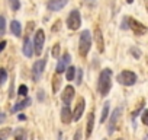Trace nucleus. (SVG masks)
Segmentation results:
<instances>
[{
	"instance_id": "obj_1",
	"label": "nucleus",
	"mask_w": 148,
	"mask_h": 140,
	"mask_svg": "<svg viewBox=\"0 0 148 140\" xmlns=\"http://www.w3.org/2000/svg\"><path fill=\"white\" fill-rule=\"evenodd\" d=\"M112 70L110 69H105L102 70V73L99 76V83H97V89L100 92L102 96H106L112 88Z\"/></svg>"
},
{
	"instance_id": "obj_2",
	"label": "nucleus",
	"mask_w": 148,
	"mask_h": 140,
	"mask_svg": "<svg viewBox=\"0 0 148 140\" xmlns=\"http://www.w3.org/2000/svg\"><path fill=\"white\" fill-rule=\"evenodd\" d=\"M90 47H92V35L90 32L86 29L82 32L80 35V41H79V53L82 57H86L90 51Z\"/></svg>"
},
{
	"instance_id": "obj_3",
	"label": "nucleus",
	"mask_w": 148,
	"mask_h": 140,
	"mask_svg": "<svg viewBox=\"0 0 148 140\" xmlns=\"http://www.w3.org/2000/svg\"><path fill=\"white\" fill-rule=\"evenodd\" d=\"M118 82L123 86H132L135 82H136V75L134 72H131V70H123V72H121L118 75Z\"/></svg>"
},
{
	"instance_id": "obj_4",
	"label": "nucleus",
	"mask_w": 148,
	"mask_h": 140,
	"mask_svg": "<svg viewBox=\"0 0 148 140\" xmlns=\"http://www.w3.org/2000/svg\"><path fill=\"white\" fill-rule=\"evenodd\" d=\"M82 25V18H80V13L79 10H73L70 12L68 18H67V26L71 29V31H77Z\"/></svg>"
},
{
	"instance_id": "obj_5",
	"label": "nucleus",
	"mask_w": 148,
	"mask_h": 140,
	"mask_svg": "<svg viewBox=\"0 0 148 140\" xmlns=\"http://www.w3.org/2000/svg\"><path fill=\"white\" fill-rule=\"evenodd\" d=\"M44 41H45V34L42 29H38L34 38V48H35V54L41 55L42 53V47H44Z\"/></svg>"
},
{
	"instance_id": "obj_6",
	"label": "nucleus",
	"mask_w": 148,
	"mask_h": 140,
	"mask_svg": "<svg viewBox=\"0 0 148 140\" xmlns=\"http://www.w3.org/2000/svg\"><path fill=\"white\" fill-rule=\"evenodd\" d=\"M45 64H47L45 60H38V61H35V64H34V67H32V78H34L35 82L41 79V76H42V73H44V69H45Z\"/></svg>"
},
{
	"instance_id": "obj_7",
	"label": "nucleus",
	"mask_w": 148,
	"mask_h": 140,
	"mask_svg": "<svg viewBox=\"0 0 148 140\" xmlns=\"http://www.w3.org/2000/svg\"><path fill=\"white\" fill-rule=\"evenodd\" d=\"M70 61H71V55L68 53H65L57 63V73H62V72H67V69L70 66Z\"/></svg>"
},
{
	"instance_id": "obj_8",
	"label": "nucleus",
	"mask_w": 148,
	"mask_h": 140,
	"mask_svg": "<svg viewBox=\"0 0 148 140\" xmlns=\"http://www.w3.org/2000/svg\"><path fill=\"white\" fill-rule=\"evenodd\" d=\"M128 21H129V28L134 31L135 35H144V34H147V28L141 22H138V21H135L132 18H128Z\"/></svg>"
},
{
	"instance_id": "obj_9",
	"label": "nucleus",
	"mask_w": 148,
	"mask_h": 140,
	"mask_svg": "<svg viewBox=\"0 0 148 140\" xmlns=\"http://www.w3.org/2000/svg\"><path fill=\"white\" fill-rule=\"evenodd\" d=\"M121 114H122V108H121V107L113 111V114H112V117H110V121H109V127H108V133H109V134H112V133L115 131V125L118 124V120L121 118Z\"/></svg>"
},
{
	"instance_id": "obj_10",
	"label": "nucleus",
	"mask_w": 148,
	"mask_h": 140,
	"mask_svg": "<svg viewBox=\"0 0 148 140\" xmlns=\"http://www.w3.org/2000/svg\"><path fill=\"white\" fill-rule=\"evenodd\" d=\"M84 108H86V101H84V98H80V99L77 101L76 110H74V112H73L74 121H79V120L82 118V115H83V112H84Z\"/></svg>"
},
{
	"instance_id": "obj_11",
	"label": "nucleus",
	"mask_w": 148,
	"mask_h": 140,
	"mask_svg": "<svg viewBox=\"0 0 148 140\" xmlns=\"http://www.w3.org/2000/svg\"><path fill=\"white\" fill-rule=\"evenodd\" d=\"M67 3H68V0H49L48 5H47V8H48L51 12H58V10H61Z\"/></svg>"
},
{
	"instance_id": "obj_12",
	"label": "nucleus",
	"mask_w": 148,
	"mask_h": 140,
	"mask_svg": "<svg viewBox=\"0 0 148 140\" xmlns=\"http://www.w3.org/2000/svg\"><path fill=\"white\" fill-rule=\"evenodd\" d=\"M74 88L73 86H65L64 88V92H62V95H61V99H62V102L65 104V105H70V102L73 101V98H74Z\"/></svg>"
},
{
	"instance_id": "obj_13",
	"label": "nucleus",
	"mask_w": 148,
	"mask_h": 140,
	"mask_svg": "<svg viewBox=\"0 0 148 140\" xmlns=\"http://www.w3.org/2000/svg\"><path fill=\"white\" fill-rule=\"evenodd\" d=\"M73 120H74V115H73L70 107H68V105H64L62 110H61V121H62L64 124H70Z\"/></svg>"
},
{
	"instance_id": "obj_14",
	"label": "nucleus",
	"mask_w": 148,
	"mask_h": 140,
	"mask_svg": "<svg viewBox=\"0 0 148 140\" xmlns=\"http://www.w3.org/2000/svg\"><path fill=\"white\" fill-rule=\"evenodd\" d=\"M95 41H96V45H97V51L103 53L105 51V42H103V35H102L100 28L95 29Z\"/></svg>"
},
{
	"instance_id": "obj_15",
	"label": "nucleus",
	"mask_w": 148,
	"mask_h": 140,
	"mask_svg": "<svg viewBox=\"0 0 148 140\" xmlns=\"http://www.w3.org/2000/svg\"><path fill=\"white\" fill-rule=\"evenodd\" d=\"M93 128H95V112L92 111L89 115H87V127H86V139H89L93 133Z\"/></svg>"
},
{
	"instance_id": "obj_16",
	"label": "nucleus",
	"mask_w": 148,
	"mask_h": 140,
	"mask_svg": "<svg viewBox=\"0 0 148 140\" xmlns=\"http://www.w3.org/2000/svg\"><path fill=\"white\" fill-rule=\"evenodd\" d=\"M22 51H23V54H25L26 57H31V55L34 54L35 48H34V44L31 42V40H29V38H26V40H25L23 47H22Z\"/></svg>"
},
{
	"instance_id": "obj_17",
	"label": "nucleus",
	"mask_w": 148,
	"mask_h": 140,
	"mask_svg": "<svg viewBox=\"0 0 148 140\" xmlns=\"http://www.w3.org/2000/svg\"><path fill=\"white\" fill-rule=\"evenodd\" d=\"M31 98H26L25 96V99L23 101H21V102H18L15 107H12L10 108V112H18V111H21V110H23V108H26V107H29L31 105Z\"/></svg>"
},
{
	"instance_id": "obj_18",
	"label": "nucleus",
	"mask_w": 148,
	"mask_h": 140,
	"mask_svg": "<svg viewBox=\"0 0 148 140\" xmlns=\"http://www.w3.org/2000/svg\"><path fill=\"white\" fill-rule=\"evenodd\" d=\"M10 31H12L13 35L21 37V34H22V26H21L19 21H12V24H10Z\"/></svg>"
},
{
	"instance_id": "obj_19",
	"label": "nucleus",
	"mask_w": 148,
	"mask_h": 140,
	"mask_svg": "<svg viewBox=\"0 0 148 140\" xmlns=\"http://www.w3.org/2000/svg\"><path fill=\"white\" fill-rule=\"evenodd\" d=\"M60 86H61V78H60V73H55L54 78H52V92L57 94Z\"/></svg>"
},
{
	"instance_id": "obj_20",
	"label": "nucleus",
	"mask_w": 148,
	"mask_h": 140,
	"mask_svg": "<svg viewBox=\"0 0 148 140\" xmlns=\"http://www.w3.org/2000/svg\"><path fill=\"white\" fill-rule=\"evenodd\" d=\"M76 73H77V69L76 67H73V66H70L68 69H67V72H65V78H67V80H74V78H76Z\"/></svg>"
},
{
	"instance_id": "obj_21",
	"label": "nucleus",
	"mask_w": 148,
	"mask_h": 140,
	"mask_svg": "<svg viewBox=\"0 0 148 140\" xmlns=\"http://www.w3.org/2000/svg\"><path fill=\"white\" fill-rule=\"evenodd\" d=\"M109 102H106L105 104V107H103V110H102V117H100V123H105L106 120H108V115H109Z\"/></svg>"
},
{
	"instance_id": "obj_22",
	"label": "nucleus",
	"mask_w": 148,
	"mask_h": 140,
	"mask_svg": "<svg viewBox=\"0 0 148 140\" xmlns=\"http://www.w3.org/2000/svg\"><path fill=\"white\" fill-rule=\"evenodd\" d=\"M13 140H23L25 139V131L22 130V128H18V130H15L13 131Z\"/></svg>"
},
{
	"instance_id": "obj_23",
	"label": "nucleus",
	"mask_w": 148,
	"mask_h": 140,
	"mask_svg": "<svg viewBox=\"0 0 148 140\" xmlns=\"http://www.w3.org/2000/svg\"><path fill=\"white\" fill-rule=\"evenodd\" d=\"M9 3H10L12 10H19L21 9V2L19 0H9Z\"/></svg>"
},
{
	"instance_id": "obj_24",
	"label": "nucleus",
	"mask_w": 148,
	"mask_h": 140,
	"mask_svg": "<svg viewBox=\"0 0 148 140\" xmlns=\"http://www.w3.org/2000/svg\"><path fill=\"white\" fill-rule=\"evenodd\" d=\"M18 94H19L21 96H26V95H28V86H26V85H21L19 89H18Z\"/></svg>"
},
{
	"instance_id": "obj_25",
	"label": "nucleus",
	"mask_w": 148,
	"mask_h": 140,
	"mask_svg": "<svg viewBox=\"0 0 148 140\" xmlns=\"http://www.w3.org/2000/svg\"><path fill=\"white\" fill-rule=\"evenodd\" d=\"M144 104H145V101H144V99H141V102H139V105H138V107H136V110H135V111L132 112V118H135V117L138 115V112H139V111L142 110V107H144Z\"/></svg>"
},
{
	"instance_id": "obj_26",
	"label": "nucleus",
	"mask_w": 148,
	"mask_h": 140,
	"mask_svg": "<svg viewBox=\"0 0 148 140\" xmlns=\"http://www.w3.org/2000/svg\"><path fill=\"white\" fill-rule=\"evenodd\" d=\"M141 121H142V124L148 125V110H145V111L142 112V115H141Z\"/></svg>"
},
{
	"instance_id": "obj_27",
	"label": "nucleus",
	"mask_w": 148,
	"mask_h": 140,
	"mask_svg": "<svg viewBox=\"0 0 148 140\" xmlns=\"http://www.w3.org/2000/svg\"><path fill=\"white\" fill-rule=\"evenodd\" d=\"M82 79H83V70L82 69H77V79H76L77 82L76 83L77 85H82Z\"/></svg>"
},
{
	"instance_id": "obj_28",
	"label": "nucleus",
	"mask_w": 148,
	"mask_h": 140,
	"mask_svg": "<svg viewBox=\"0 0 148 140\" xmlns=\"http://www.w3.org/2000/svg\"><path fill=\"white\" fill-rule=\"evenodd\" d=\"M52 55H54L55 58H58V55H60V44H55V45H54V48H52Z\"/></svg>"
},
{
	"instance_id": "obj_29",
	"label": "nucleus",
	"mask_w": 148,
	"mask_h": 140,
	"mask_svg": "<svg viewBox=\"0 0 148 140\" xmlns=\"http://www.w3.org/2000/svg\"><path fill=\"white\" fill-rule=\"evenodd\" d=\"M129 53H131V54H132L135 58H139V57H141V51H138L135 47H132V48L129 50Z\"/></svg>"
},
{
	"instance_id": "obj_30",
	"label": "nucleus",
	"mask_w": 148,
	"mask_h": 140,
	"mask_svg": "<svg viewBox=\"0 0 148 140\" xmlns=\"http://www.w3.org/2000/svg\"><path fill=\"white\" fill-rule=\"evenodd\" d=\"M5 25H6L5 24V16H2V18H0V29H2V31H0V34H2V35L5 34Z\"/></svg>"
},
{
	"instance_id": "obj_31",
	"label": "nucleus",
	"mask_w": 148,
	"mask_h": 140,
	"mask_svg": "<svg viewBox=\"0 0 148 140\" xmlns=\"http://www.w3.org/2000/svg\"><path fill=\"white\" fill-rule=\"evenodd\" d=\"M82 128H77V131H76V134H74V140H82Z\"/></svg>"
},
{
	"instance_id": "obj_32",
	"label": "nucleus",
	"mask_w": 148,
	"mask_h": 140,
	"mask_svg": "<svg viewBox=\"0 0 148 140\" xmlns=\"http://www.w3.org/2000/svg\"><path fill=\"white\" fill-rule=\"evenodd\" d=\"M0 73H2V82H0V83H5L6 82V78H8V75H6V70L5 69H2V70H0Z\"/></svg>"
},
{
	"instance_id": "obj_33",
	"label": "nucleus",
	"mask_w": 148,
	"mask_h": 140,
	"mask_svg": "<svg viewBox=\"0 0 148 140\" xmlns=\"http://www.w3.org/2000/svg\"><path fill=\"white\" fill-rule=\"evenodd\" d=\"M61 28V22L60 21H57L55 22V25H54V28H52V31H57V29H60Z\"/></svg>"
},
{
	"instance_id": "obj_34",
	"label": "nucleus",
	"mask_w": 148,
	"mask_h": 140,
	"mask_svg": "<svg viewBox=\"0 0 148 140\" xmlns=\"http://www.w3.org/2000/svg\"><path fill=\"white\" fill-rule=\"evenodd\" d=\"M18 120H19V121H25V120H26L25 114H19V115H18Z\"/></svg>"
},
{
	"instance_id": "obj_35",
	"label": "nucleus",
	"mask_w": 148,
	"mask_h": 140,
	"mask_svg": "<svg viewBox=\"0 0 148 140\" xmlns=\"http://www.w3.org/2000/svg\"><path fill=\"white\" fill-rule=\"evenodd\" d=\"M38 99H39V101H42V99H44V92H42V91H39V92H38Z\"/></svg>"
},
{
	"instance_id": "obj_36",
	"label": "nucleus",
	"mask_w": 148,
	"mask_h": 140,
	"mask_svg": "<svg viewBox=\"0 0 148 140\" xmlns=\"http://www.w3.org/2000/svg\"><path fill=\"white\" fill-rule=\"evenodd\" d=\"M6 47V41H2V44H0V50H3Z\"/></svg>"
},
{
	"instance_id": "obj_37",
	"label": "nucleus",
	"mask_w": 148,
	"mask_h": 140,
	"mask_svg": "<svg viewBox=\"0 0 148 140\" xmlns=\"http://www.w3.org/2000/svg\"><path fill=\"white\" fill-rule=\"evenodd\" d=\"M86 2H87L89 5H95V2H96V0H86Z\"/></svg>"
},
{
	"instance_id": "obj_38",
	"label": "nucleus",
	"mask_w": 148,
	"mask_h": 140,
	"mask_svg": "<svg viewBox=\"0 0 148 140\" xmlns=\"http://www.w3.org/2000/svg\"><path fill=\"white\" fill-rule=\"evenodd\" d=\"M145 8H147V12H148V2L145 3Z\"/></svg>"
},
{
	"instance_id": "obj_39",
	"label": "nucleus",
	"mask_w": 148,
	"mask_h": 140,
	"mask_svg": "<svg viewBox=\"0 0 148 140\" xmlns=\"http://www.w3.org/2000/svg\"><path fill=\"white\" fill-rule=\"evenodd\" d=\"M126 2H128V3H132V2H134V0H126Z\"/></svg>"
},
{
	"instance_id": "obj_40",
	"label": "nucleus",
	"mask_w": 148,
	"mask_h": 140,
	"mask_svg": "<svg viewBox=\"0 0 148 140\" xmlns=\"http://www.w3.org/2000/svg\"><path fill=\"white\" fill-rule=\"evenodd\" d=\"M118 140H122V139H118Z\"/></svg>"
},
{
	"instance_id": "obj_41",
	"label": "nucleus",
	"mask_w": 148,
	"mask_h": 140,
	"mask_svg": "<svg viewBox=\"0 0 148 140\" xmlns=\"http://www.w3.org/2000/svg\"><path fill=\"white\" fill-rule=\"evenodd\" d=\"M2 140H3V139H2Z\"/></svg>"
}]
</instances>
